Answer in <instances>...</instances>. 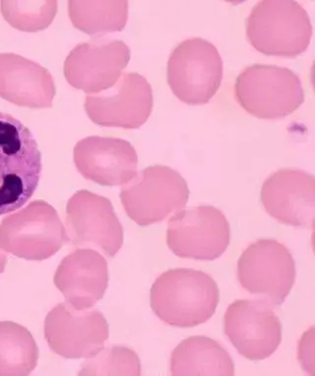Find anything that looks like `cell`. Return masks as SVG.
I'll return each mask as SVG.
<instances>
[{"mask_svg": "<svg viewBox=\"0 0 315 376\" xmlns=\"http://www.w3.org/2000/svg\"><path fill=\"white\" fill-rule=\"evenodd\" d=\"M189 193L181 174L169 166L157 165L143 169L125 184L120 198L128 217L145 226L183 208Z\"/></svg>", "mask_w": 315, "mask_h": 376, "instance_id": "obj_5", "label": "cell"}, {"mask_svg": "<svg viewBox=\"0 0 315 376\" xmlns=\"http://www.w3.org/2000/svg\"><path fill=\"white\" fill-rule=\"evenodd\" d=\"M150 298L153 312L164 323L190 328L206 322L214 315L219 290L214 279L204 272L174 268L155 280Z\"/></svg>", "mask_w": 315, "mask_h": 376, "instance_id": "obj_1", "label": "cell"}, {"mask_svg": "<svg viewBox=\"0 0 315 376\" xmlns=\"http://www.w3.org/2000/svg\"><path fill=\"white\" fill-rule=\"evenodd\" d=\"M172 375H234V365L228 352L216 340L204 335L182 340L170 358Z\"/></svg>", "mask_w": 315, "mask_h": 376, "instance_id": "obj_19", "label": "cell"}, {"mask_svg": "<svg viewBox=\"0 0 315 376\" xmlns=\"http://www.w3.org/2000/svg\"><path fill=\"white\" fill-rule=\"evenodd\" d=\"M234 96L251 115L261 119H280L294 112L304 100L298 75L276 65L255 64L237 76Z\"/></svg>", "mask_w": 315, "mask_h": 376, "instance_id": "obj_4", "label": "cell"}, {"mask_svg": "<svg viewBox=\"0 0 315 376\" xmlns=\"http://www.w3.org/2000/svg\"><path fill=\"white\" fill-rule=\"evenodd\" d=\"M251 45L267 55L294 57L304 52L312 36L306 10L293 0H262L246 19Z\"/></svg>", "mask_w": 315, "mask_h": 376, "instance_id": "obj_3", "label": "cell"}, {"mask_svg": "<svg viewBox=\"0 0 315 376\" xmlns=\"http://www.w3.org/2000/svg\"><path fill=\"white\" fill-rule=\"evenodd\" d=\"M1 13L14 28L35 32L48 27L52 22L57 10L55 0H3L0 2Z\"/></svg>", "mask_w": 315, "mask_h": 376, "instance_id": "obj_22", "label": "cell"}, {"mask_svg": "<svg viewBox=\"0 0 315 376\" xmlns=\"http://www.w3.org/2000/svg\"><path fill=\"white\" fill-rule=\"evenodd\" d=\"M6 262L7 254H5L4 250L0 247V273L4 271Z\"/></svg>", "mask_w": 315, "mask_h": 376, "instance_id": "obj_24", "label": "cell"}, {"mask_svg": "<svg viewBox=\"0 0 315 376\" xmlns=\"http://www.w3.org/2000/svg\"><path fill=\"white\" fill-rule=\"evenodd\" d=\"M153 103L152 88L135 72L122 73L111 87L85 97L89 118L103 126L136 129L149 117Z\"/></svg>", "mask_w": 315, "mask_h": 376, "instance_id": "obj_12", "label": "cell"}, {"mask_svg": "<svg viewBox=\"0 0 315 376\" xmlns=\"http://www.w3.org/2000/svg\"><path fill=\"white\" fill-rule=\"evenodd\" d=\"M108 325L97 310H79L61 303L47 314L44 335L50 349L67 359L90 358L104 348Z\"/></svg>", "mask_w": 315, "mask_h": 376, "instance_id": "obj_11", "label": "cell"}, {"mask_svg": "<svg viewBox=\"0 0 315 376\" xmlns=\"http://www.w3.org/2000/svg\"><path fill=\"white\" fill-rule=\"evenodd\" d=\"M69 240L56 210L43 200L5 217L0 224V247L27 260L48 259Z\"/></svg>", "mask_w": 315, "mask_h": 376, "instance_id": "obj_6", "label": "cell"}, {"mask_svg": "<svg viewBox=\"0 0 315 376\" xmlns=\"http://www.w3.org/2000/svg\"><path fill=\"white\" fill-rule=\"evenodd\" d=\"M223 63L214 45L193 37L181 41L167 62V82L175 96L190 105L204 104L223 78Z\"/></svg>", "mask_w": 315, "mask_h": 376, "instance_id": "obj_7", "label": "cell"}, {"mask_svg": "<svg viewBox=\"0 0 315 376\" xmlns=\"http://www.w3.org/2000/svg\"><path fill=\"white\" fill-rule=\"evenodd\" d=\"M225 333L244 357L262 360L271 356L281 342V324L264 300H237L224 315Z\"/></svg>", "mask_w": 315, "mask_h": 376, "instance_id": "obj_13", "label": "cell"}, {"mask_svg": "<svg viewBox=\"0 0 315 376\" xmlns=\"http://www.w3.org/2000/svg\"><path fill=\"white\" fill-rule=\"evenodd\" d=\"M66 225L74 246L95 247L112 257L122 245V226L111 201L88 190H79L69 199Z\"/></svg>", "mask_w": 315, "mask_h": 376, "instance_id": "obj_10", "label": "cell"}, {"mask_svg": "<svg viewBox=\"0 0 315 376\" xmlns=\"http://www.w3.org/2000/svg\"><path fill=\"white\" fill-rule=\"evenodd\" d=\"M55 94L47 68L20 55L0 53V96L20 106L50 108Z\"/></svg>", "mask_w": 315, "mask_h": 376, "instance_id": "obj_18", "label": "cell"}, {"mask_svg": "<svg viewBox=\"0 0 315 376\" xmlns=\"http://www.w3.org/2000/svg\"><path fill=\"white\" fill-rule=\"evenodd\" d=\"M68 13L74 26L88 34L121 31L128 17L126 0H70Z\"/></svg>", "mask_w": 315, "mask_h": 376, "instance_id": "obj_20", "label": "cell"}, {"mask_svg": "<svg viewBox=\"0 0 315 376\" xmlns=\"http://www.w3.org/2000/svg\"><path fill=\"white\" fill-rule=\"evenodd\" d=\"M79 372L80 375H139L141 364L137 354L122 346L102 349L88 358Z\"/></svg>", "mask_w": 315, "mask_h": 376, "instance_id": "obj_23", "label": "cell"}, {"mask_svg": "<svg viewBox=\"0 0 315 376\" xmlns=\"http://www.w3.org/2000/svg\"><path fill=\"white\" fill-rule=\"evenodd\" d=\"M41 169V154L30 130L0 112V215L17 210L31 198Z\"/></svg>", "mask_w": 315, "mask_h": 376, "instance_id": "obj_2", "label": "cell"}, {"mask_svg": "<svg viewBox=\"0 0 315 376\" xmlns=\"http://www.w3.org/2000/svg\"><path fill=\"white\" fill-rule=\"evenodd\" d=\"M130 59V48L122 40L92 39L70 51L64 74L74 87L96 94L116 82Z\"/></svg>", "mask_w": 315, "mask_h": 376, "instance_id": "obj_14", "label": "cell"}, {"mask_svg": "<svg viewBox=\"0 0 315 376\" xmlns=\"http://www.w3.org/2000/svg\"><path fill=\"white\" fill-rule=\"evenodd\" d=\"M108 267L96 250L77 249L59 264L54 283L68 303L76 310L92 308L104 296L108 286Z\"/></svg>", "mask_w": 315, "mask_h": 376, "instance_id": "obj_17", "label": "cell"}, {"mask_svg": "<svg viewBox=\"0 0 315 376\" xmlns=\"http://www.w3.org/2000/svg\"><path fill=\"white\" fill-rule=\"evenodd\" d=\"M74 161L85 179L103 186L126 184L137 173V153L129 141L120 138H84L74 146Z\"/></svg>", "mask_w": 315, "mask_h": 376, "instance_id": "obj_16", "label": "cell"}, {"mask_svg": "<svg viewBox=\"0 0 315 376\" xmlns=\"http://www.w3.org/2000/svg\"><path fill=\"white\" fill-rule=\"evenodd\" d=\"M167 244L181 258L212 261L230 244V224L211 205H199L176 212L168 222Z\"/></svg>", "mask_w": 315, "mask_h": 376, "instance_id": "obj_9", "label": "cell"}, {"mask_svg": "<svg viewBox=\"0 0 315 376\" xmlns=\"http://www.w3.org/2000/svg\"><path fill=\"white\" fill-rule=\"evenodd\" d=\"M295 276L292 254L285 245L273 239L251 243L237 262V277L241 287L273 305L284 301Z\"/></svg>", "mask_w": 315, "mask_h": 376, "instance_id": "obj_8", "label": "cell"}, {"mask_svg": "<svg viewBox=\"0 0 315 376\" xmlns=\"http://www.w3.org/2000/svg\"><path fill=\"white\" fill-rule=\"evenodd\" d=\"M37 345L30 332L13 321H0V375H27L35 368Z\"/></svg>", "mask_w": 315, "mask_h": 376, "instance_id": "obj_21", "label": "cell"}, {"mask_svg": "<svg viewBox=\"0 0 315 376\" xmlns=\"http://www.w3.org/2000/svg\"><path fill=\"white\" fill-rule=\"evenodd\" d=\"M260 199L272 217L284 224L313 227L315 210L314 178L296 168H283L264 182Z\"/></svg>", "mask_w": 315, "mask_h": 376, "instance_id": "obj_15", "label": "cell"}]
</instances>
